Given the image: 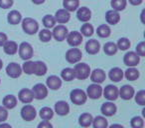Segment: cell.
<instances>
[{
  "label": "cell",
  "instance_id": "484cf974",
  "mask_svg": "<svg viewBox=\"0 0 145 128\" xmlns=\"http://www.w3.org/2000/svg\"><path fill=\"white\" fill-rule=\"evenodd\" d=\"M108 76L110 78L111 81H114V82H118L120 80H122L123 78V71L118 67H114L112 69H110L108 73Z\"/></svg>",
  "mask_w": 145,
  "mask_h": 128
},
{
  "label": "cell",
  "instance_id": "ac0fdd59",
  "mask_svg": "<svg viewBox=\"0 0 145 128\" xmlns=\"http://www.w3.org/2000/svg\"><path fill=\"white\" fill-rule=\"evenodd\" d=\"M99 48H101V44L97 40L95 39H91L87 42L86 44V50L89 54L95 55L97 54V52L99 51Z\"/></svg>",
  "mask_w": 145,
  "mask_h": 128
},
{
  "label": "cell",
  "instance_id": "52a82bcc",
  "mask_svg": "<svg viewBox=\"0 0 145 128\" xmlns=\"http://www.w3.org/2000/svg\"><path fill=\"white\" fill-rule=\"evenodd\" d=\"M66 40L68 41V43L71 46L77 47L81 45L82 42H83V35H82L81 32H78V31H72V32L68 33Z\"/></svg>",
  "mask_w": 145,
  "mask_h": 128
},
{
  "label": "cell",
  "instance_id": "b9f144b4",
  "mask_svg": "<svg viewBox=\"0 0 145 128\" xmlns=\"http://www.w3.org/2000/svg\"><path fill=\"white\" fill-rule=\"evenodd\" d=\"M130 124L132 128H143L144 121H143V118L140 117V116H135L131 119Z\"/></svg>",
  "mask_w": 145,
  "mask_h": 128
},
{
  "label": "cell",
  "instance_id": "f1b7e54d",
  "mask_svg": "<svg viewBox=\"0 0 145 128\" xmlns=\"http://www.w3.org/2000/svg\"><path fill=\"white\" fill-rule=\"evenodd\" d=\"M93 115L89 113H84L80 116L79 123L82 125V127H89L93 123Z\"/></svg>",
  "mask_w": 145,
  "mask_h": 128
},
{
  "label": "cell",
  "instance_id": "db71d44e",
  "mask_svg": "<svg viewBox=\"0 0 145 128\" xmlns=\"http://www.w3.org/2000/svg\"><path fill=\"white\" fill-rule=\"evenodd\" d=\"M109 128H124L122 125H119V124H112Z\"/></svg>",
  "mask_w": 145,
  "mask_h": 128
},
{
  "label": "cell",
  "instance_id": "f5cc1de1",
  "mask_svg": "<svg viewBox=\"0 0 145 128\" xmlns=\"http://www.w3.org/2000/svg\"><path fill=\"white\" fill-rule=\"evenodd\" d=\"M0 128H12V127L7 123H2V124H0Z\"/></svg>",
  "mask_w": 145,
  "mask_h": 128
},
{
  "label": "cell",
  "instance_id": "ab89813d",
  "mask_svg": "<svg viewBox=\"0 0 145 128\" xmlns=\"http://www.w3.org/2000/svg\"><path fill=\"white\" fill-rule=\"evenodd\" d=\"M54 116V112L50 107H43L40 110V117L43 120H50Z\"/></svg>",
  "mask_w": 145,
  "mask_h": 128
},
{
  "label": "cell",
  "instance_id": "cb8c5ba5",
  "mask_svg": "<svg viewBox=\"0 0 145 128\" xmlns=\"http://www.w3.org/2000/svg\"><path fill=\"white\" fill-rule=\"evenodd\" d=\"M7 20L10 24L12 25H17L22 21V15L19 11L17 10H12L8 13V16H7Z\"/></svg>",
  "mask_w": 145,
  "mask_h": 128
},
{
  "label": "cell",
  "instance_id": "6da1fadb",
  "mask_svg": "<svg viewBox=\"0 0 145 128\" xmlns=\"http://www.w3.org/2000/svg\"><path fill=\"white\" fill-rule=\"evenodd\" d=\"M72 69L75 73V78H78L80 80L87 79L91 74V67L87 63H78Z\"/></svg>",
  "mask_w": 145,
  "mask_h": 128
},
{
  "label": "cell",
  "instance_id": "ee69618b",
  "mask_svg": "<svg viewBox=\"0 0 145 128\" xmlns=\"http://www.w3.org/2000/svg\"><path fill=\"white\" fill-rule=\"evenodd\" d=\"M135 101L141 106L145 105V91L144 90H140V91L137 92L136 96H135Z\"/></svg>",
  "mask_w": 145,
  "mask_h": 128
},
{
  "label": "cell",
  "instance_id": "1f68e13d",
  "mask_svg": "<svg viewBox=\"0 0 145 128\" xmlns=\"http://www.w3.org/2000/svg\"><path fill=\"white\" fill-rule=\"evenodd\" d=\"M93 128H107V120L103 116H97L95 119H93Z\"/></svg>",
  "mask_w": 145,
  "mask_h": 128
},
{
  "label": "cell",
  "instance_id": "816d5d0a",
  "mask_svg": "<svg viewBox=\"0 0 145 128\" xmlns=\"http://www.w3.org/2000/svg\"><path fill=\"white\" fill-rule=\"evenodd\" d=\"M45 1H46V0H32V2L35 3V4H37V5L43 4V3H44Z\"/></svg>",
  "mask_w": 145,
  "mask_h": 128
},
{
  "label": "cell",
  "instance_id": "ba28073f",
  "mask_svg": "<svg viewBox=\"0 0 145 128\" xmlns=\"http://www.w3.org/2000/svg\"><path fill=\"white\" fill-rule=\"evenodd\" d=\"M68 28L65 25L59 24L58 26H54V30L52 32V36L56 39L57 41H64L68 35Z\"/></svg>",
  "mask_w": 145,
  "mask_h": 128
},
{
  "label": "cell",
  "instance_id": "60d3db41",
  "mask_svg": "<svg viewBox=\"0 0 145 128\" xmlns=\"http://www.w3.org/2000/svg\"><path fill=\"white\" fill-rule=\"evenodd\" d=\"M39 38L43 42H49L52 39V32L50 31V29H43L39 32Z\"/></svg>",
  "mask_w": 145,
  "mask_h": 128
},
{
  "label": "cell",
  "instance_id": "74e56055",
  "mask_svg": "<svg viewBox=\"0 0 145 128\" xmlns=\"http://www.w3.org/2000/svg\"><path fill=\"white\" fill-rule=\"evenodd\" d=\"M43 25L46 27L47 29H51L56 25V20L53 15H45L43 18Z\"/></svg>",
  "mask_w": 145,
  "mask_h": 128
},
{
  "label": "cell",
  "instance_id": "7dc6e473",
  "mask_svg": "<svg viewBox=\"0 0 145 128\" xmlns=\"http://www.w3.org/2000/svg\"><path fill=\"white\" fill-rule=\"evenodd\" d=\"M13 5V0H0V8L8 9Z\"/></svg>",
  "mask_w": 145,
  "mask_h": 128
},
{
  "label": "cell",
  "instance_id": "9a60e30c",
  "mask_svg": "<svg viewBox=\"0 0 145 128\" xmlns=\"http://www.w3.org/2000/svg\"><path fill=\"white\" fill-rule=\"evenodd\" d=\"M105 78H106L105 72L103 71V69H99V68L95 69L91 73V80L93 82V83L101 84V83H103V82L105 81Z\"/></svg>",
  "mask_w": 145,
  "mask_h": 128
},
{
  "label": "cell",
  "instance_id": "8992f818",
  "mask_svg": "<svg viewBox=\"0 0 145 128\" xmlns=\"http://www.w3.org/2000/svg\"><path fill=\"white\" fill-rule=\"evenodd\" d=\"M140 61V56L134 51H129L123 57V62L126 66L129 67H135Z\"/></svg>",
  "mask_w": 145,
  "mask_h": 128
},
{
  "label": "cell",
  "instance_id": "f35d334b",
  "mask_svg": "<svg viewBox=\"0 0 145 128\" xmlns=\"http://www.w3.org/2000/svg\"><path fill=\"white\" fill-rule=\"evenodd\" d=\"M81 32H82V35L86 37H89L93 34V26L89 23L86 22L83 26L81 27Z\"/></svg>",
  "mask_w": 145,
  "mask_h": 128
},
{
  "label": "cell",
  "instance_id": "e575fe53",
  "mask_svg": "<svg viewBox=\"0 0 145 128\" xmlns=\"http://www.w3.org/2000/svg\"><path fill=\"white\" fill-rule=\"evenodd\" d=\"M61 76L64 80L66 81H72L75 78V73H74V69L72 68H65L61 72Z\"/></svg>",
  "mask_w": 145,
  "mask_h": 128
},
{
  "label": "cell",
  "instance_id": "d6a6232c",
  "mask_svg": "<svg viewBox=\"0 0 145 128\" xmlns=\"http://www.w3.org/2000/svg\"><path fill=\"white\" fill-rule=\"evenodd\" d=\"M125 77L129 81H135L139 77V71L134 67H129L125 71Z\"/></svg>",
  "mask_w": 145,
  "mask_h": 128
},
{
  "label": "cell",
  "instance_id": "9c48e42d",
  "mask_svg": "<svg viewBox=\"0 0 145 128\" xmlns=\"http://www.w3.org/2000/svg\"><path fill=\"white\" fill-rule=\"evenodd\" d=\"M32 92H33L34 98H36V99H38V100H41L47 97V95H48V88H47L44 84L38 83L33 87Z\"/></svg>",
  "mask_w": 145,
  "mask_h": 128
},
{
  "label": "cell",
  "instance_id": "c3c4849f",
  "mask_svg": "<svg viewBox=\"0 0 145 128\" xmlns=\"http://www.w3.org/2000/svg\"><path fill=\"white\" fill-rule=\"evenodd\" d=\"M38 128H53V125L49 122V120H43L38 125Z\"/></svg>",
  "mask_w": 145,
  "mask_h": 128
},
{
  "label": "cell",
  "instance_id": "5b68a950",
  "mask_svg": "<svg viewBox=\"0 0 145 128\" xmlns=\"http://www.w3.org/2000/svg\"><path fill=\"white\" fill-rule=\"evenodd\" d=\"M83 57V53L79 48H71L66 52V60L69 63H78Z\"/></svg>",
  "mask_w": 145,
  "mask_h": 128
},
{
  "label": "cell",
  "instance_id": "3957f363",
  "mask_svg": "<svg viewBox=\"0 0 145 128\" xmlns=\"http://www.w3.org/2000/svg\"><path fill=\"white\" fill-rule=\"evenodd\" d=\"M71 101L76 105H83L87 101V94L82 89H74L71 92Z\"/></svg>",
  "mask_w": 145,
  "mask_h": 128
},
{
  "label": "cell",
  "instance_id": "7a4b0ae2",
  "mask_svg": "<svg viewBox=\"0 0 145 128\" xmlns=\"http://www.w3.org/2000/svg\"><path fill=\"white\" fill-rule=\"evenodd\" d=\"M22 29L25 33L29 35H34L35 33L38 32L39 30V24L35 19L26 17L22 20Z\"/></svg>",
  "mask_w": 145,
  "mask_h": 128
},
{
  "label": "cell",
  "instance_id": "681fc988",
  "mask_svg": "<svg viewBox=\"0 0 145 128\" xmlns=\"http://www.w3.org/2000/svg\"><path fill=\"white\" fill-rule=\"evenodd\" d=\"M8 40L7 38V35L3 32H0V46H3L5 44V42Z\"/></svg>",
  "mask_w": 145,
  "mask_h": 128
},
{
  "label": "cell",
  "instance_id": "4dcf8cb0",
  "mask_svg": "<svg viewBox=\"0 0 145 128\" xmlns=\"http://www.w3.org/2000/svg\"><path fill=\"white\" fill-rule=\"evenodd\" d=\"M97 33L99 37H101V38H106V37H108L111 33L110 27H109L108 25H105V24L99 25L97 29Z\"/></svg>",
  "mask_w": 145,
  "mask_h": 128
},
{
  "label": "cell",
  "instance_id": "d4e9b609",
  "mask_svg": "<svg viewBox=\"0 0 145 128\" xmlns=\"http://www.w3.org/2000/svg\"><path fill=\"white\" fill-rule=\"evenodd\" d=\"M3 49H4V52L8 55H14L18 51V45L14 41H9L7 40L5 42V44L3 45Z\"/></svg>",
  "mask_w": 145,
  "mask_h": 128
},
{
  "label": "cell",
  "instance_id": "4fadbf2b",
  "mask_svg": "<svg viewBox=\"0 0 145 128\" xmlns=\"http://www.w3.org/2000/svg\"><path fill=\"white\" fill-rule=\"evenodd\" d=\"M103 95L106 99L110 100V101L116 100L117 97H118V89H117L116 86L107 85L103 90Z\"/></svg>",
  "mask_w": 145,
  "mask_h": 128
},
{
  "label": "cell",
  "instance_id": "603a6c76",
  "mask_svg": "<svg viewBox=\"0 0 145 128\" xmlns=\"http://www.w3.org/2000/svg\"><path fill=\"white\" fill-rule=\"evenodd\" d=\"M101 113L105 116H112L116 112V106L112 103V102H105L103 104L101 108Z\"/></svg>",
  "mask_w": 145,
  "mask_h": 128
},
{
  "label": "cell",
  "instance_id": "44dd1931",
  "mask_svg": "<svg viewBox=\"0 0 145 128\" xmlns=\"http://www.w3.org/2000/svg\"><path fill=\"white\" fill-rule=\"evenodd\" d=\"M77 17L82 22H88L91 18V11L88 7H81L77 11Z\"/></svg>",
  "mask_w": 145,
  "mask_h": 128
},
{
  "label": "cell",
  "instance_id": "d6986e66",
  "mask_svg": "<svg viewBox=\"0 0 145 128\" xmlns=\"http://www.w3.org/2000/svg\"><path fill=\"white\" fill-rule=\"evenodd\" d=\"M55 112L58 115L65 116L70 112V106L66 101H58L55 104Z\"/></svg>",
  "mask_w": 145,
  "mask_h": 128
},
{
  "label": "cell",
  "instance_id": "bcb514c9",
  "mask_svg": "<svg viewBox=\"0 0 145 128\" xmlns=\"http://www.w3.org/2000/svg\"><path fill=\"white\" fill-rule=\"evenodd\" d=\"M8 118V111L4 106H0V122H4Z\"/></svg>",
  "mask_w": 145,
  "mask_h": 128
},
{
  "label": "cell",
  "instance_id": "7c38bea8",
  "mask_svg": "<svg viewBox=\"0 0 145 128\" xmlns=\"http://www.w3.org/2000/svg\"><path fill=\"white\" fill-rule=\"evenodd\" d=\"M21 116L26 121H32L36 117V110L32 105H25L21 110Z\"/></svg>",
  "mask_w": 145,
  "mask_h": 128
},
{
  "label": "cell",
  "instance_id": "f6af8a7d",
  "mask_svg": "<svg viewBox=\"0 0 145 128\" xmlns=\"http://www.w3.org/2000/svg\"><path fill=\"white\" fill-rule=\"evenodd\" d=\"M136 53L141 57L145 56V42L144 41H141L136 46Z\"/></svg>",
  "mask_w": 145,
  "mask_h": 128
},
{
  "label": "cell",
  "instance_id": "4316f807",
  "mask_svg": "<svg viewBox=\"0 0 145 128\" xmlns=\"http://www.w3.org/2000/svg\"><path fill=\"white\" fill-rule=\"evenodd\" d=\"M64 8L68 10L69 12L76 11L80 6V0H64L63 2Z\"/></svg>",
  "mask_w": 145,
  "mask_h": 128
},
{
  "label": "cell",
  "instance_id": "5bb4252c",
  "mask_svg": "<svg viewBox=\"0 0 145 128\" xmlns=\"http://www.w3.org/2000/svg\"><path fill=\"white\" fill-rule=\"evenodd\" d=\"M55 20H56V22L60 23V24H65V23H67L69 20H70L71 18V14L70 12H69L68 10H66V9H59L58 11L56 12V14H55Z\"/></svg>",
  "mask_w": 145,
  "mask_h": 128
},
{
  "label": "cell",
  "instance_id": "8fae6325",
  "mask_svg": "<svg viewBox=\"0 0 145 128\" xmlns=\"http://www.w3.org/2000/svg\"><path fill=\"white\" fill-rule=\"evenodd\" d=\"M87 93H88L87 96H89L91 99H99L101 96V94H103V88L101 87L99 84L93 83L88 87Z\"/></svg>",
  "mask_w": 145,
  "mask_h": 128
},
{
  "label": "cell",
  "instance_id": "d590c367",
  "mask_svg": "<svg viewBox=\"0 0 145 128\" xmlns=\"http://www.w3.org/2000/svg\"><path fill=\"white\" fill-rule=\"evenodd\" d=\"M117 46L114 42H106L103 46V51L107 55H113L117 52Z\"/></svg>",
  "mask_w": 145,
  "mask_h": 128
},
{
  "label": "cell",
  "instance_id": "f907efd6",
  "mask_svg": "<svg viewBox=\"0 0 145 128\" xmlns=\"http://www.w3.org/2000/svg\"><path fill=\"white\" fill-rule=\"evenodd\" d=\"M129 3L132 5H134V6H137V5H140L141 3L143 2V0H128Z\"/></svg>",
  "mask_w": 145,
  "mask_h": 128
},
{
  "label": "cell",
  "instance_id": "ffe728a7",
  "mask_svg": "<svg viewBox=\"0 0 145 128\" xmlns=\"http://www.w3.org/2000/svg\"><path fill=\"white\" fill-rule=\"evenodd\" d=\"M18 98L21 102L23 103H26V104H29L33 101L34 99V96H33V92L32 90L30 89H22L20 92H19V95H18Z\"/></svg>",
  "mask_w": 145,
  "mask_h": 128
},
{
  "label": "cell",
  "instance_id": "2e32d148",
  "mask_svg": "<svg viewBox=\"0 0 145 128\" xmlns=\"http://www.w3.org/2000/svg\"><path fill=\"white\" fill-rule=\"evenodd\" d=\"M105 19L106 22L110 25H115L120 21V15H119V11H116L114 9L112 10H108L105 13Z\"/></svg>",
  "mask_w": 145,
  "mask_h": 128
},
{
  "label": "cell",
  "instance_id": "277c9868",
  "mask_svg": "<svg viewBox=\"0 0 145 128\" xmlns=\"http://www.w3.org/2000/svg\"><path fill=\"white\" fill-rule=\"evenodd\" d=\"M19 51V56L23 59V60H30L32 58L34 51H33V47L30 43L28 42H22L20 46L18 47Z\"/></svg>",
  "mask_w": 145,
  "mask_h": 128
},
{
  "label": "cell",
  "instance_id": "f546056e",
  "mask_svg": "<svg viewBox=\"0 0 145 128\" xmlns=\"http://www.w3.org/2000/svg\"><path fill=\"white\" fill-rule=\"evenodd\" d=\"M47 72V66L42 61H35V68H34V74L37 76H43Z\"/></svg>",
  "mask_w": 145,
  "mask_h": 128
},
{
  "label": "cell",
  "instance_id": "e0dca14e",
  "mask_svg": "<svg viewBox=\"0 0 145 128\" xmlns=\"http://www.w3.org/2000/svg\"><path fill=\"white\" fill-rule=\"evenodd\" d=\"M134 95V89L130 85H124L121 87L120 90H118V96H120L122 99L129 100Z\"/></svg>",
  "mask_w": 145,
  "mask_h": 128
},
{
  "label": "cell",
  "instance_id": "7bdbcfd3",
  "mask_svg": "<svg viewBox=\"0 0 145 128\" xmlns=\"http://www.w3.org/2000/svg\"><path fill=\"white\" fill-rule=\"evenodd\" d=\"M116 46H117V48L120 49V50H127V49L130 47V41H129V39L123 37V38L119 39Z\"/></svg>",
  "mask_w": 145,
  "mask_h": 128
},
{
  "label": "cell",
  "instance_id": "83f0119b",
  "mask_svg": "<svg viewBox=\"0 0 145 128\" xmlns=\"http://www.w3.org/2000/svg\"><path fill=\"white\" fill-rule=\"evenodd\" d=\"M17 105V99L14 95H6L3 98V106L6 109H13Z\"/></svg>",
  "mask_w": 145,
  "mask_h": 128
},
{
  "label": "cell",
  "instance_id": "7402d4cb",
  "mask_svg": "<svg viewBox=\"0 0 145 128\" xmlns=\"http://www.w3.org/2000/svg\"><path fill=\"white\" fill-rule=\"evenodd\" d=\"M47 86L52 90H58L59 88H61L62 86V80L56 75H52L50 77H48L46 81Z\"/></svg>",
  "mask_w": 145,
  "mask_h": 128
},
{
  "label": "cell",
  "instance_id": "11a10c76",
  "mask_svg": "<svg viewBox=\"0 0 145 128\" xmlns=\"http://www.w3.org/2000/svg\"><path fill=\"white\" fill-rule=\"evenodd\" d=\"M2 66H3V63H2V60L0 59V70L2 69Z\"/></svg>",
  "mask_w": 145,
  "mask_h": 128
},
{
  "label": "cell",
  "instance_id": "836d02e7",
  "mask_svg": "<svg viewBox=\"0 0 145 128\" xmlns=\"http://www.w3.org/2000/svg\"><path fill=\"white\" fill-rule=\"evenodd\" d=\"M110 5L114 10L122 11L127 5V0H111Z\"/></svg>",
  "mask_w": 145,
  "mask_h": 128
},
{
  "label": "cell",
  "instance_id": "30bf717a",
  "mask_svg": "<svg viewBox=\"0 0 145 128\" xmlns=\"http://www.w3.org/2000/svg\"><path fill=\"white\" fill-rule=\"evenodd\" d=\"M6 73L11 78H18L22 74V67L19 65L18 63L12 62L8 64L6 67Z\"/></svg>",
  "mask_w": 145,
  "mask_h": 128
},
{
  "label": "cell",
  "instance_id": "8d00e7d4",
  "mask_svg": "<svg viewBox=\"0 0 145 128\" xmlns=\"http://www.w3.org/2000/svg\"><path fill=\"white\" fill-rule=\"evenodd\" d=\"M34 68H35V61H30V60H26V62L22 66V70L26 74H28V75L34 74Z\"/></svg>",
  "mask_w": 145,
  "mask_h": 128
}]
</instances>
